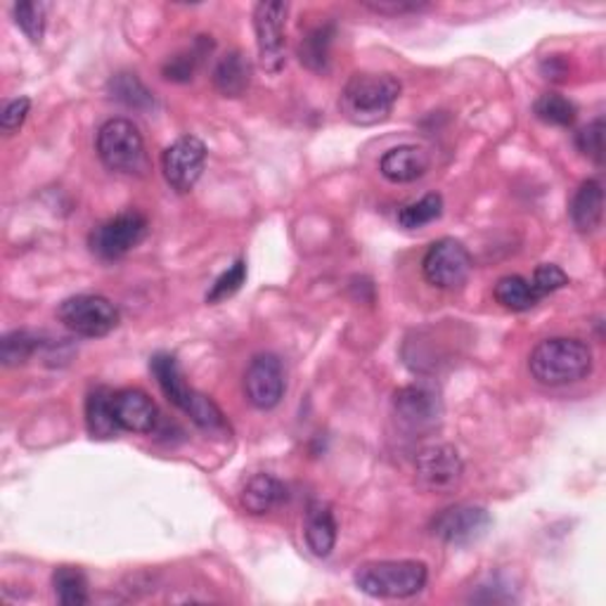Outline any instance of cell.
<instances>
[{
    "mask_svg": "<svg viewBox=\"0 0 606 606\" xmlns=\"http://www.w3.org/2000/svg\"><path fill=\"white\" fill-rule=\"evenodd\" d=\"M58 318L62 325L86 340H100L119 328L121 313L103 294H76L60 304Z\"/></svg>",
    "mask_w": 606,
    "mask_h": 606,
    "instance_id": "5b68a950",
    "label": "cell"
},
{
    "mask_svg": "<svg viewBox=\"0 0 606 606\" xmlns=\"http://www.w3.org/2000/svg\"><path fill=\"white\" fill-rule=\"evenodd\" d=\"M109 95L123 107L135 109V111H147L154 107V95L147 91V86L140 81L135 74H117L109 81Z\"/></svg>",
    "mask_w": 606,
    "mask_h": 606,
    "instance_id": "484cf974",
    "label": "cell"
},
{
    "mask_svg": "<svg viewBox=\"0 0 606 606\" xmlns=\"http://www.w3.org/2000/svg\"><path fill=\"white\" fill-rule=\"evenodd\" d=\"M304 533L308 549H311L316 557H330L336 545V519L332 514V507L325 502H313L308 507Z\"/></svg>",
    "mask_w": 606,
    "mask_h": 606,
    "instance_id": "44dd1931",
    "label": "cell"
},
{
    "mask_svg": "<svg viewBox=\"0 0 606 606\" xmlns=\"http://www.w3.org/2000/svg\"><path fill=\"white\" fill-rule=\"evenodd\" d=\"M147 235V218L140 211H123L91 233V249L103 261L123 259Z\"/></svg>",
    "mask_w": 606,
    "mask_h": 606,
    "instance_id": "ba28073f",
    "label": "cell"
},
{
    "mask_svg": "<svg viewBox=\"0 0 606 606\" xmlns=\"http://www.w3.org/2000/svg\"><path fill=\"white\" fill-rule=\"evenodd\" d=\"M443 216V197L439 192H429L421 200L405 204L399 211V225L405 230H419L425 225H431Z\"/></svg>",
    "mask_w": 606,
    "mask_h": 606,
    "instance_id": "4316f807",
    "label": "cell"
},
{
    "mask_svg": "<svg viewBox=\"0 0 606 606\" xmlns=\"http://www.w3.org/2000/svg\"><path fill=\"white\" fill-rule=\"evenodd\" d=\"M535 117L549 126H571L575 121V105L559 93H543L533 105Z\"/></svg>",
    "mask_w": 606,
    "mask_h": 606,
    "instance_id": "f1b7e54d",
    "label": "cell"
},
{
    "mask_svg": "<svg viewBox=\"0 0 606 606\" xmlns=\"http://www.w3.org/2000/svg\"><path fill=\"white\" fill-rule=\"evenodd\" d=\"M285 500H287V486L271 474H253L242 486V490H239V504L245 507V512L253 516L277 510Z\"/></svg>",
    "mask_w": 606,
    "mask_h": 606,
    "instance_id": "e0dca14e",
    "label": "cell"
},
{
    "mask_svg": "<svg viewBox=\"0 0 606 606\" xmlns=\"http://www.w3.org/2000/svg\"><path fill=\"white\" fill-rule=\"evenodd\" d=\"M214 88L223 97H242L251 86V62L242 50L225 52L214 69Z\"/></svg>",
    "mask_w": 606,
    "mask_h": 606,
    "instance_id": "d6986e66",
    "label": "cell"
},
{
    "mask_svg": "<svg viewBox=\"0 0 606 606\" xmlns=\"http://www.w3.org/2000/svg\"><path fill=\"white\" fill-rule=\"evenodd\" d=\"M285 368L282 360L273 354H259L253 356L249 368L245 372V393L247 401L257 407V411H273L285 396Z\"/></svg>",
    "mask_w": 606,
    "mask_h": 606,
    "instance_id": "7c38bea8",
    "label": "cell"
},
{
    "mask_svg": "<svg viewBox=\"0 0 606 606\" xmlns=\"http://www.w3.org/2000/svg\"><path fill=\"white\" fill-rule=\"evenodd\" d=\"M55 597L62 606H83L88 604V578L76 567H60L52 573Z\"/></svg>",
    "mask_w": 606,
    "mask_h": 606,
    "instance_id": "d4e9b609",
    "label": "cell"
},
{
    "mask_svg": "<svg viewBox=\"0 0 606 606\" xmlns=\"http://www.w3.org/2000/svg\"><path fill=\"white\" fill-rule=\"evenodd\" d=\"M150 370H152L154 379H157V384L164 391V396L168 399V403H174L178 411L188 415L190 407L194 405V401L200 399V391L188 384V379H186V375H182L180 365H178V358L171 356V354L152 356Z\"/></svg>",
    "mask_w": 606,
    "mask_h": 606,
    "instance_id": "9a60e30c",
    "label": "cell"
},
{
    "mask_svg": "<svg viewBox=\"0 0 606 606\" xmlns=\"http://www.w3.org/2000/svg\"><path fill=\"white\" fill-rule=\"evenodd\" d=\"M427 563L415 559L368 561L356 569V587L377 599H407L419 595L427 585Z\"/></svg>",
    "mask_w": 606,
    "mask_h": 606,
    "instance_id": "3957f363",
    "label": "cell"
},
{
    "mask_svg": "<svg viewBox=\"0 0 606 606\" xmlns=\"http://www.w3.org/2000/svg\"><path fill=\"white\" fill-rule=\"evenodd\" d=\"M575 145L581 150L587 159L595 162L597 166L604 164V119L597 117L595 121H590L583 126L575 135Z\"/></svg>",
    "mask_w": 606,
    "mask_h": 606,
    "instance_id": "d6a6232c",
    "label": "cell"
},
{
    "mask_svg": "<svg viewBox=\"0 0 606 606\" xmlns=\"http://www.w3.org/2000/svg\"><path fill=\"white\" fill-rule=\"evenodd\" d=\"M528 282H531L533 292L538 294V299H545V296L567 287L569 285V275L563 273L561 268L555 265V263H540L533 271V277Z\"/></svg>",
    "mask_w": 606,
    "mask_h": 606,
    "instance_id": "1f68e13d",
    "label": "cell"
},
{
    "mask_svg": "<svg viewBox=\"0 0 606 606\" xmlns=\"http://www.w3.org/2000/svg\"><path fill=\"white\" fill-rule=\"evenodd\" d=\"M368 10L377 12V15H389V17H399V15H407V12H419L427 10V3H405V0H384V3H363Z\"/></svg>",
    "mask_w": 606,
    "mask_h": 606,
    "instance_id": "e575fe53",
    "label": "cell"
},
{
    "mask_svg": "<svg viewBox=\"0 0 606 606\" xmlns=\"http://www.w3.org/2000/svg\"><path fill=\"white\" fill-rule=\"evenodd\" d=\"M415 472L421 488L445 496V492H453L460 486L464 462L453 445H429L417 455Z\"/></svg>",
    "mask_w": 606,
    "mask_h": 606,
    "instance_id": "8fae6325",
    "label": "cell"
},
{
    "mask_svg": "<svg viewBox=\"0 0 606 606\" xmlns=\"http://www.w3.org/2000/svg\"><path fill=\"white\" fill-rule=\"evenodd\" d=\"M97 157L109 171L126 176L147 174L145 140L129 119H109L97 131Z\"/></svg>",
    "mask_w": 606,
    "mask_h": 606,
    "instance_id": "277c9868",
    "label": "cell"
},
{
    "mask_svg": "<svg viewBox=\"0 0 606 606\" xmlns=\"http://www.w3.org/2000/svg\"><path fill=\"white\" fill-rule=\"evenodd\" d=\"M29 111H32L29 97H17V100H10L3 107V115H0V129H3V133H8V135L20 131L26 117H29Z\"/></svg>",
    "mask_w": 606,
    "mask_h": 606,
    "instance_id": "836d02e7",
    "label": "cell"
},
{
    "mask_svg": "<svg viewBox=\"0 0 606 606\" xmlns=\"http://www.w3.org/2000/svg\"><path fill=\"white\" fill-rule=\"evenodd\" d=\"M38 346H40V342L32 332L15 330V332L5 334L3 342H0V360H3L5 368H20V365L32 360Z\"/></svg>",
    "mask_w": 606,
    "mask_h": 606,
    "instance_id": "83f0119b",
    "label": "cell"
},
{
    "mask_svg": "<svg viewBox=\"0 0 606 606\" xmlns=\"http://www.w3.org/2000/svg\"><path fill=\"white\" fill-rule=\"evenodd\" d=\"M393 417L413 436L429 433L441 421V399L433 387L411 384L393 393Z\"/></svg>",
    "mask_w": 606,
    "mask_h": 606,
    "instance_id": "9c48e42d",
    "label": "cell"
},
{
    "mask_svg": "<svg viewBox=\"0 0 606 606\" xmlns=\"http://www.w3.org/2000/svg\"><path fill=\"white\" fill-rule=\"evenodd\" d=\"M86 427H88V433L97 441L117 439L121 427L117 425V415H115V391H109L107 387H97L95 391L88 393Z\"/></svg>",
    "mask_w": 606,
    "mask_h": 606,
    "instance_id": "ffe728a7",
    "label": "cell"
},
{
    "mask_svg": "<svg viewBox=\"0 0 606 606\" xmlns=\"http://www.w3.org/2000/svg\"><path fill=\"white\" fill-rule=\"evenodd\" d=\"M492 296H496V301L502 308H507V311H514V313L531 311V308L540 301L538 294L533 292L531 282L521 275L500 277L496 289H492Z\"/></svg>",
    "mask_w": 606,
    "mask_h": 606,
    "instance_id": "603a6c76",
    "label": "cell"
},
{
    "mask_svg": "<svg viewBox=\"0 0 606 606\" xmlns=\"http://www.w3.org/2000/svg\"><path fill=\"white\" fill-rule=\"evenodd\" d=\"M289 5L282 0H268L253 8V34H257L259 64L268 74H280L287 64L285 24Z\"/></svg>",
    "mask_w": 606,
    "mask_h": 606,
    "instance_id": "8992f818",
    "label": "cell"
},
{
    "mask_svg": "<svg viewBox=\"0 0 606 606\" xmlns=\"http://www.w3.org/2000/svg\"><path fill=\"white\" fill-rule=\"evenodd\" d=\"M429 168V152L419 145L391 147L382 157V162H379V171H382V176L389 182H415L425 178Z\"/></svg>",
    "mask_w": 606,
    "mask_h": 606,
    "instance_id": "2e32d148",
    "label": "cell"
},
{
    "mask_svg": "<svg viewBox=\"0 0 606 606\" xmlns=\"http://www.w3.org/2000/svg\"><path fill=\"white\" fill-rule=\"evenodd\" d=\"M117 425L123 431L152 433L159 425V411L143 389H121L115 393Z\"/></svg>",
    "mask_w": 606,
    "mask_h": 606,
    "instance_id": "5bb4252c",
    "label": "cell"
},
{
    "mask_svg": "<svg viewBox=\"0 0 606 606\" xmlns=\"http://www.w3.org/2000/svg\"><path fill=\"white\" fill-rule=\"evenodd\" d=\"M12 15L24 36L32 44H40L46 36V24H48V5L46 3H17L12 8Z\"/></svg>",
    "mask_w": 606,
    "mask_h": 606,
    "instance_id": "f546056e",
    "label": "cell"
},
{
    "mask_svg": "<svg viewBox=\"0 0 606 606\" xmlns=\"http://www.w3.org/2000/svg\"><path fill=\"white\" fill-rule=\"evenodd\" d=\"M204 164H206V145L194 135L178 138L174 145L166 147L162 157L164 178L168 186H171V190H176L178 194H186L197 186V180H200L204 174Z\"/></svg>",
    "mask_w": 606,
    "mask_h": 606,
    "instance_id": "30bf717a",
    "label": "cell"
},
{
    "mask_svg": "<svg viewBox=\"0 0 606 606\" xmlns=\"http://www.w3.org/2000/svg\"><path fill=\"white\" fill-rule=\"evenodd\" d=\"M214 50V40L211 36H200L192 44V48H188L186 52L174 55L162 69V74L166 81H176V83H188L194 79V72L200 69L204 55H209Z\"/></svg>",
    "mask_w": 606,
    "mask_h": 606,
    "instance_id": "cb8c5ba5",
    "label": "cell"
},
{
    "mask_svg": "<svg viewBox=\"0 0 606 606\" xmlns=\"http://www.w3.org/2000/svg\"><path fill=\"white\" fill-rule=\"evenodd\" d=\"M336 29L334 24H318L308 29L299 40V60L316 74H328L332 62V44Z\"/></svg>",
    "mask_w": 606,
    "mask_h": 606,
    "instance_id": "7402d4cb",
    "label": "cell"
},
{
    "mask_svg": "<svg viewBox=\"0 0 606 606\" xmlns=\"http://www.w3.org/2000/svg\"><path fill=\"white\" fill-rule=\"evenodd\" d=\"M245 282H247V261L239 259L228 268V271L216 277V282L211 285V289L206 294V304L214 306V304L230 299V296H235L239 289H242Z\"/></svg>",
    "mask_w": 606,
    "mask_h": 606,
    "instance_id": "4dcf8cb0",
    "label": "cell"
},
{
    "mask_svg": "<svg viewBox=\"0 0 606 606\" xmlns=\"http://www.w3.org/2000/svg\"><path fill=\"white\" fill-rule=\"evenodd\" d=\"M421 273L436 289H460L470 280L472 253L460 239L443 237L427 249L421 259Z\"/></svg>",
    "mask_w": 606,
    "mask_h": 606,
    "instance_id": "52a82bcc",
    "label": "cell"
},
{
    "mask_svg": "<svg viewBox=\"0 0 606 606\" xmlns=\"http://www.w3.org/2000/svg\"><path fill=\"white\" fill-rule=\"evenodd\" d=\"M528 370L543 387H569L592 372V348L573 336H552L531 350Z\"/></svg>",
    "mask_w": 606,
    "mask_h": 606,
    "instance_id": "7a4b0ae2",
    "label": "cell"
},
{
    "mask_svg": "<svg viewBox=\"0 0 606 606\" xmlns=\"http://www.w3.org/2000/svg\"><path fill=\"white\" fill-rule=\"evenodd\" d=\"M401 97V81L391 74L358 72L346 81L340 111L354 126L384 123Z\"/></svg>",
    "mask_w": 606,
    "mask_h": 606,
    "instance_id": "6da1fadb",
    "label": "cell"
},
{
    "mask_svg": "<svg viewBox=\"0 0 606 606\" xmlns=\"http://www.w3.org/2000/svg\"><path fill=\"white\" fill-rule=\"evenodd\" d=\"M490 526L488 510L478 504H453L445 507L431 521V533L448 545H470L482 538Z\"/></svg>",
    "mask_w": 606,
    "mask_h": 606,
    "instance_id": "4fadbf2b",
    "label": "cell"
},
{
    "mask_svg": "<svg viewBox=\"0 0 606 606\" xmlns=\"http://www.w3.org/2000/svg\"><path fill=\"white\" fill-rule=\"evenodd\" d=\"M569 214L578 233L590 235L599 228L604 218V190L597 178L585 180L583 186L575 190Z\"/></svg>",
    "mask_w": 606,
    "mask_h": 606,
    "instance_id": "ac0fdd59",
    "label": "cell"
}]
</instances>
